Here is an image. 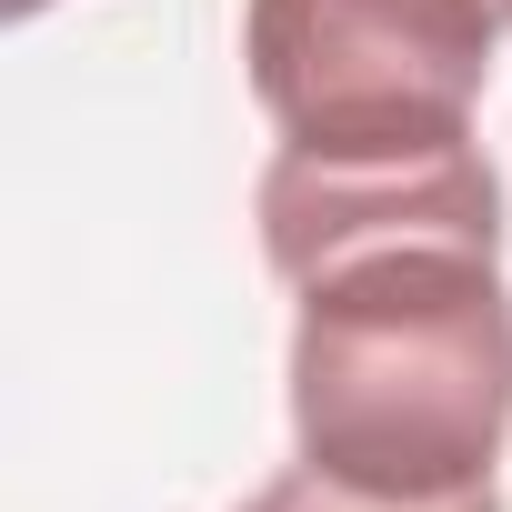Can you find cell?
Returning <instances> with one entry per match:
<instances>
[{
  "instance_id": "obj_1",
  "label": "cell",
  "mask_w": 512,
  "mask_h": 512,
  "mask_svg": "<svg viewBox=\"0 0 512 512\" xmlns=\"http://www.w3.org/2000/svg\"><path fill=\"white\" fill-rule=\"evenodd\" d=\"M262 251L292 282V442L372 502L482 492L512 442L502 181L482 141L412 161L272 151Z\"/></svg>"
},
{
  "instance_id": "obj_2",
  "label": "cell",
  "mask_w": 512,
  "mask_h": 512,
  "mask_svg": "<svg viewBox=\"0 0 512 512\" xmlns=\"http://www.w3.org/2000/svg\"><path fill=\"white\" fill-rule=\"evenodd\" d=\"M492 0H241L251 101L282 151L412 161L472 141V101L502 51Z\"/></svg>"
},
{
  "instance_id": "obj_3",
  "label": "cell",
  "mask_w": 512,
  "mask_h": 512,
  "mask_svg": "<svg viewBox=\"0 0 512 512\" xmlns=\"http://www.w3.org/2000/svg\"><path fill=\"white\" fill-rule=\"evenodd\" d=\"M241 512H502V492L482 482V492H452V502H372V492H352V482H332V472H282V482H262Z\"/></svg>"
},
{
  "instance_id": "obj_4",
  "label": "cell",
  "mask_w": 512,
  "mask_h": 512,
  "mask_svg": "<svg viewBox=\"0 0 512 512\" xmlns=\"http://www.w3.org/2000/svg\"><path fill=\"white\" fill-rule=\"evenodd\" d=\"M0 11H11V21H31V11H51V0H0Z\"/></svg>"
},
{
  "instance_id": "obj_5",
  "label": "cell",
  "mask_w": 512,
  "mask_h": 512,
  "mask_svg": "<svg viewBox=\"0 0 512 512\" xmlns=\"http://www.w3.org/2000/svg\"><path fill=\"white\" fill-rule=\"evenodd\" d=\"M492 11H502V21H512V0H492Z\"/></svg>"
}]
</instances>
